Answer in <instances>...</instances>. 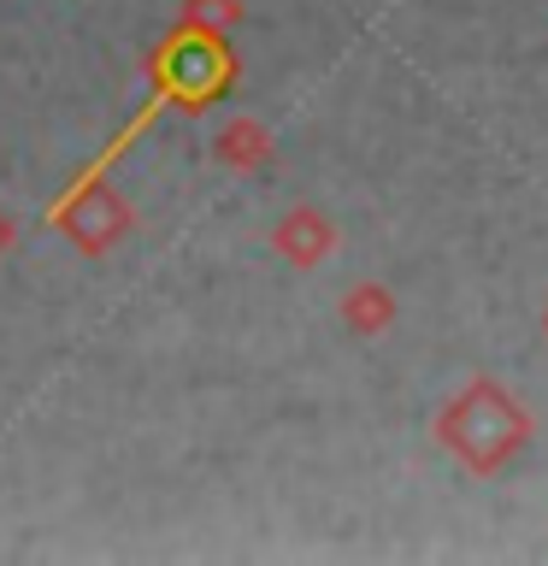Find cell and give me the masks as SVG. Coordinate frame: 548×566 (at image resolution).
<instances>
[{
    "instance_id": "cell-2",
    "label": "cell",
    "mask_w": 548,
    "mask_h": 566,
    "mask_svg": "<svg viewBox=\"0 0 548 566\" xmlns=\"http://www.w3.org/2000/svg\"><path fill=\"white\" fill-rule=\"evenodd\" d=\"M236 77H242V60L224 30L171 24V35L148 53V95H159L183 118H201L212 101H224Z\"/></svg>"
},
{
    "instance_id": "cell-5",
    "label": "cell",
    "mask_w": 548,
    "mask_h": 566,
    "mask_svg": "<svg viewBox=\"0 0 548 566\" xmlns=\"http://www.w3.org/2000/svg\"><path fill=\"white\" fill-rule=\"evenodd\" d=\"M212 166L230 171V177H254L272 166V130H265L260 118H230L219 136H212Z\"/></svg>"
},
{
    "instance_id": "cell-9",
    "label": "cell",
    "mask_w": 548,
    "mask_h": 566,
    "mask_svg": "<svg viewBox=\"0 0 548 566\" xmlns=\"http://www.w3.org/2000/svg\"><path fill=\"white\" fill-rule=\"evenodd\" d=\"M542 336H548V307H542Z\"/></svg>"
},
{
    "instance_id": "cell-1",
    "label": "cell",
    "mask_w": 548,
    "mask_h": 566,
    "mask_svg": "<svg viewBox=\"0 0 548 566\" xmlns=\"http://www.w3.org/2000/svg\"><path fill=\"white\" fill-rule=\"evenodd\" d=\"M431 431H436V449L454 454L472 478H495L507 460L525 454V442H530V431H537V424H530L525 401L513 396L507 384L466 378L449 401L436 407V424H431Z\"/></svg>"
},
{
    "instance_id": "cell-3",
    "label": "cell",
    "mask_w": 548,
    "mask_h": 566,
    "mask_svg": "<svg viewBox=\"0 0 548 566\" xmlns=\"http://www.w3.org/2000/svg\"><path fill=\"white\" fill-rule=\"evenodd\" d=\"M48 224L77 248V254L101 260L136 230V207L124 201V189H113L106 177H71L65 195L48 207Z\"/></svg>"
},
{
    "instance_id": "cell-6",
    "label": "cell",
    "mask_w": 548,
    "mask_h": 566,
    "mask_svg": "<svg viewBox=\"0 0 548 566\" xmlns=\"http://www.w3.org/2000/svg\"><path fill=\"white\" fill-rule=\"evenodd\" d=\"M336 313H342V331L348 336H383L401 318V301H396L389 283H354Z\"/></svg>"
},
{
    "instance_id": "cell-7",
    "label": "cell",
    "mask_w": 548,
    "mask_h": 566,
    "mask_svg": "<svg viewBox=\"0 0 548 566\" xmlns=\"http://www.w3.org/2000/svg\"><path fill=\"white\" fill-rule=\"evenodd\" d=\"M177 24H194V30H236L242 24V0H183L177 7Z\"/></svg>"
},
{
    "instance_id": "cell-4",
    "label": "cell",
    "mask_w": 548,
    "mask_h": 566,
    "mask_svg": "<svg viewBox=\"0 0 548 566\" xmlns=\"http://www.w3.org/2000/svg\"><path fill=\"white\" fill-rule=\"evenodd\" d=\"M272 254L283 260V265H295V272H313V265H325L330 254H336V224H330V212L325 207H289L283 219L272 224Z\"/></svg>"
},
{
    "instance_id": "cell-8",
    "label": "cell",
    "mask_w": 548,
    "mask_h": 566,
    "mask_svg": "<svg viewBox=\"0 0 548 566\" xmlns=\"http://www.w3.org/2000/svg\"><path fill=\"white\" fill-rule=\"evenodd\" d=\"M12 242H18V219H12V212H7V207H0V260H7V254H12Z\"/></svg>"
}]
</instances>
